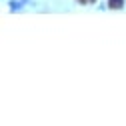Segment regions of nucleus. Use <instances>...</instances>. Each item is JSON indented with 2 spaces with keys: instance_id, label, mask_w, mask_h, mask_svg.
Masks as SVG:
<instances>
[{
  "instance_id": "nucleus-1",
  "label": "nucleus",
  "mask_w": 126,
  "mask_h": 126,
  "mask_svg": "<svg viewBox=\"0 0 126 126\" xmlns=\"http://www.w3.org/2000/svg\"><path fill=\"white\" fill-rule=\"evenodd\" d=\"M108 6L118 10V8H122V6H124V0H108Z\"/></svg>"
},
{
  "instance_id": "nucleus-2",
  "label": "nucleus",
  "mask_w": 126,
  "mask_h": 126,
  "mask_svg": "<svg viewBox=\"0 0 126 126\" xmlns=\"http://www.w3.org/2000/svg\"><path fill=\"white\" fill-rule=\"evenodd\" d=\"M22 6H24V2H18V0H12L10 2V10H14V12L22 10Z\"/></svg>"
},
{
  "instance_id": "nucleus-3",
  "label": "nucleus",
  "mask_w": 126,
  "mask_h": 126,
  "mask_svg": "<svg viewBox=\"0 0 126 126\" xmlns=\"http://www.w3.org/2000/svg\"><path fill=\"white\" fill-rule=\"evenodd\" d=\"M88 2H96V0H88Z\"/></svg>"
}]
</instances>
